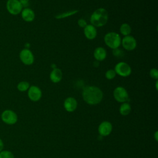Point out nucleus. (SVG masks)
Segmentation results:
<instances>
[{
  "label": "nucleus",
  "instance_id": "1",
  "mask_svg": "<svg viewBox=\"0 0 158 158\" xmlns=\"http://www.w3.org/2000/svg\"><path fill=\"white\" fill-rule=\"evenodd\" d=\"M83 100L89 105L99 104L103 98L102 90L96 86H87L82 91Z\"/></svg>",
  "mask_w": 158,
  "mask_h": 158
},
{
  "label": "nucleus",
  "instance_id": "2",
  "mask_svg": "<svg viewBox=\"0 0 158 158\" xmlns=\"http://www.w3.org/2000/svg\"><path fill=\"white\" fill-rule=\"evenodd\" d=\"M109 19L106 9L100 7L95 10L90 17V22L95 27H101L106 24Z\"/></svg>",
  "mask_w": 158,
  "mask_h": 158
},
{
  "label": "nucleus",
  "instance_id": "3",
  "mask_svg": "<svg viewBox=\"0 0 158 158\" xmlns=\"http://www.w3.org/2000/svg\"><path fill=\"white\" fill-rule=\"evenodd\" d=\"M121 38L118 33L116 32H109L104 37L105 44L112 49L118 48L121 44Z\"/></svg>",
  "mask_w": 158,
  "mask_h": 158
},
{
  "label": "nucleus",
  "instance_id": "4",
  "mask_svg": "<svg viewBox=\"0 0 158 158\" xmlns=\"http://www.w3.org/2000/svg\"><path fill=\"white\" fill-rule=\"evenodd\" d=\"M1 118L4 123L12 125L17 123L18 116L14 110L11 109H6L1 113Z\"/></svg>",
  "mask_w": 158,
  "mask_h": 158
},
{
  "label": "nucleus",
  "instance_id": "5",
  "mask_svg": "<svg viewBox=\"0 0 158 158\" xmlns=\"http://www.w3.org/2000/svg\"><path fill=\"white\" fill-rule=\"evenodd\" d=\"M6 7L7 12L12 15L20 14L23 9V7L19 0H7Z\"/></svg>",
  "mask_w": 158,
  "mask_h": 158
},
{
  "label": "nucleus",
  "instance_id": "6",
  "mask_svg": "<svg viewBox=\"0 0 158 158\" xmlns=\"http://www.w3.org/2000/svg\"><path fill=\"white\" fill-rule=\"evenodd\" d=\"M114 71L116 74L120 77H127L130 75L131 73V68L127 63L125 62H120L115 65Z\"/></svg>",
  "mask_w": 158,
  "mask_h": 158
},
{
  "label": "nucleus",
  "instance_id": "7",
  "mask_svg": "<svg viewBox=\"0 0 158 158\" xmlns=\"http://www.w3.org/2000/svg\"><path fill=\"white\" fill-rule=\"evenodd\" d=\"M115 99L119 102H127L129 101V96L127 91L122 86L116 87L113 91Z\"/></svg>",
  "mask_w": 158,
  "mask_h": 158
},
{
  "label": "nucleus",
  "instance_id": "8",
  "mask_svg": "<svg viewBox=\"0 0 158 158\" xmlns=\"http://www.w3.org/2000/svg\"><path fill=\"white\" fill-rule=\"evenodd\" d=\"M19 58L21 62L26 65H30L33 64L35 60L33 52L27 48L21 50L19 53Z\"/></svg>",
  "mask_w": 158,
  "mask_h": 158
},
{
  "label": "nucleus",
  "instance_id": "9",
  "mask_svg": "<svg viewBox=\"0 0 158 158\" xmlns=\"http://www.w3.org/2000/svg\"><path fill=\"white\" fill-rule=\"evenodd\" d=\"M121 44L125 50L130 51L134 50L137 46L136 39L131 35L124 36L121 40Z\"/></svg>",
  "mask_w": 158,
  "mask_h": 158
},
{
  "label": "nucleus",
  "instance_id": "10",
  "mask_svg": "<svg viewBox=\"0 0 158 158\" xmlns=\"http://www.w3.org/2000/svg\"><path fill=\"white\" fill-rule=\"evenodd\" d=\"M42 96V92L41 89L35 85L30 86L28 89V98L34 102L39 101Z\"/></svg>",
  "mask_w": 158,
  "mask_h": 158
},
{
  "label": "nucleus",
  "instance_id": "11",
  "mask_svg": "<svg viewBox=\"0 0 158 158\" xmlns=\"http://www.w3.org/2000/svg\"><path fill=\"white\" fill-rule=\"evenodd\" d=\"M112 130V124L107 121L102 122L100 123L98 127V131L100 135L102 136H108Z\"/></svg>",
  "mask_w": 158,
  "mask_h": 158
},
{
  "label": "nucleus",
  "instance_id": "12",
  "mask_svg": "<svg viewBox=\"0 0 158 158\" xmlns=\"http://www.w3.org/2000/svg\"><path fill=\"white\" fill-rule=\"evenodd\" d=\"M20 14L22 19L27 22H31L33 21L35 17L34 11L28 7L23 9Z\"/></svg>",
  "mask_w": 158,
  "mask_h": 158
},
{
  "label": "nucleus",
  "instance_id": "13",
  "mask_svg": "<svg viewBox=\"0 0 158 158\" xmlns=\"http://www.w3.org/2000/svg\"><path fill=\"white\" fill-rule=\"evenodd\" d=\"M64 106L65 109L69 112H73L77 107V100L72 97H69L65 99L64 102Z\"/></svg>",
  "mask_w": 158,
  "mask_h": 158
},
{
  "label": "nucleus",
  "instance_id": "14",
  "mask_svg": "<svg viewBox=\"0 0 158 158\" xmlns=\"http://www.w3.org/2000/svg\"><path fill=\"white\" fill-rule=\"evenodd\" d=\"M84 35L85 37L88 40H93L97 36V30L95 27L92 25L91 24L87 25L84 28Z\"/></svg>",
  "mask_w": 158,
  "mask_h": 158
},
{
  "label": "nucleus",
  "instance_id": "15",
  "mask_svg": "<svg viewBox=\"0 0 158 158\" xmlns=\"http://www.w3.org/2000/svg\"><path fill=\"white\" fill-rule=\"evenodd\" d=\"M50 80L54 83H59L62 78V72L59 68H54L51 72L49 75Z\"/></svg>",
  "mask_w": 158,
  "mask_h": 158
},
{
  "label": "nucleus",
  "instance_id": "16",
  "mask_svg": "<svg viewBox=\"0 0 158 158\" xmlns=\"http://www.w3.org/2000/svg\"><path fill=\"white\" fill-rule=\"evenodd\" d=\"M93 56L94 59L98 61H102L104 60L107 56L106 50L102 47H98L96 48L93 52Z\"/></svg>",
  "mask_w": 158,
  "mask_h": 158
},
{
  "label": "nucleus",
  "instance_id": "17",
  "mask_svg": "<svg viewBox=\"0 0 158 158\" xmlns=\"http://www.w3.org/2000/svg\"><path fill=\"white\" fill-rule=\"evenodd\" d=\"M120 32L125 36L130 35L131 32V28L129 24L123 23L120 27Z\"/></svg>",
  "mask_w": 158,
  "mask_h": 158
},
{
  "label": "nucleus",
  "instance_id": "18",
  "mask_svg": "<svg viewBox=\"0 0 158 158\" xmlns=\"http://www.w3.org/2000/svg\"><path fill=\"white\" fill-rule=\"evenodd\" d=\"M119 111L120 114L122 115H128L131 111V106L130 104L128 102H123L120 107Z\"/></svg>",
  "mask_w": 158,
  "mask_h": 158
},
{
  "label": "nucleus",
  "instance_id": "19",
  "mask_svg": "<svg viewBox=\"0 0 158 158\" xmlns=\"http://www.w3.org/2000/svg\"><path fill=\"white\" fill-rule=\"evenodd\" d=\"M30 83L28 81H20L17 85V89L20 92H24L26 91H28V88H30Z\"/></svg>",
  "mask_w": 158,
  "mask_h": 158
},
{
  "label": "nucleus",
  "instance_id": "20",
  "mask_svg": "<svg viewBox=\"0 0 158 158\" xmlns=\"http://www.w3.org/2000/svg\"><path fill=\"white\" fill-rule=\"evenodd\" d=\"M78 12V10H70V11H67V12H63L62 14H58L57 15H56L55 18L57 19H64L70 16H72L74 14H75L76 13H77Z\"/></svg>",
  "mask_w": 158,
  "mask_h": 158
},
{
  "label": "nucleus",
  "instance_id": "21",
  "mask_svg": "<svg viewBox=\"0 0 158 158\" xmlns=\"http://www.w3.org/2000/svg\"><path fill=\"white\" fill-rule=\"evenodd\" d=\"M0 158H14V155L10 151L3 149L0 152Z\"/></svg>",
  "mask_w": 158,
  "mask_h": 158
},
{
  "label": "nucleus",
  "instance_id": "22",
  "mask_svg": "<svg viewBox=\"0 0 158 158\" xmlns=\"http://www.w3.org/2000/svg\"><path fill=\"white\" fill-rule=\"evenodd\" d=\"M116 73L113 69H109L106 71L105 73V77L107 80H112L115 78Z\"/></svg>",
  "mask_w": 158,
  "mask_h": 158
},
{
  "label": "nucleus",
  "instance_id": "23",
  "mask_svg": "<svg viewBox=\"0 0 158 158\" xmlns=\"http://www.w3.org/2000/svg\"><path fill=\"white\" fill-rule=\"evenodd\" d=\"M149 75L150 77L155 80H157L158 79V70L157 69L153 68L151 69L149 71Z\"/></svg>",
  "mask_w": 158,
  "mask_h": 158
},
{
  "label": "nucleus",
  "instance_id": "24",
  "mask_svg": "<svg viewBox=\"0 0 158 158\" xmlns=\"http://www.w3.org/2000/svg\"><path fill=\"white\" fill-rule=\"evenodd\" d=\"M78 26H79L80 27L84 28L88 24H87L86 21L85 19H78Z\"/></svg>",
  "mask_w": 158,
  "mask_h": 158
},
{
  "label": "nucleus",
  "instance_id": "25",
  "mask_svg": "<svg viewBox=\"0 0 158 158\" xmlns=\"http://www.w3.org/2000/svg\"><path fill=\"white\" fill-rule=\"evenodd\" d=\"M113 54L116 57H122L123 56V51L121 49L117 48L113 49Z\"/></svg>",
  "mask_w": 158,
  "mask_h": 158
},
{
  "label": "nucleus",
  "instance_id": "26",
  "mask_svg": "<svg viewBox=\"0 0 158 158\" xmlns=\"http://www.w3.org/2000/svg\"><path fill=\"white\" fill-rule=\"evenodd\" d=\"M19 1L23 7L26 8L28 7L30 0H19Z\"/></svg>",
  "mask_w": 158,
  "mask_h": 158
},
{
  "label": "nucleus",
  "instance_id": "27",
  "mask_svg": "<svg viewBox=\"0 0 158 158\" xmlns=\"http://www.w3.org/2000/svg\"><path fill=\"white\" fill-rule=\"evenodd\" d=\"M4 142L2 141V139L0 138V152L1 151L3 150L4 149Z\"/></svg>",
  "mask_w": 158,
  "mask_h": 158
},
{
  "label": "nucleus",
  "instance_id": "28",
  "mask_svg": "<svg viewBox=\"0 0 158 158\" xmlns=\"http://www.w3.org/2000/svg\"><path fill=\"white\" fill-rule=\"evenodd\" d=\"M158 133V131H156V132H155V133H154V137H155V139H156V141H157V140H158V137H157V133Z\"/></svg>",
  "mask_w": 158,
  "mask_h": 158
},
{
  "label": "nucleus",
  "instance_id": "29",
  "mask_svg": "<svg viewBox=\"0 0 158 158\" xmlns=\"http://www.w3.org/2000/svg\"><path fill=\"white\" fill-rule=\"evenodd\" d=\"M157 83H158V81L157 80L156 82V89H157Z\"/></svg>",
  "mask_w": 158,
  "mask_h": 158
}]
</instances>
